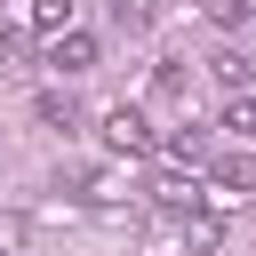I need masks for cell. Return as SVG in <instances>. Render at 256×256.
I'll list each match as a JSON object with an SVG mask.
<instances>
[{
	"label": "cell",
	"instance_id": "12",
	"mask_svg": "<svg viewBox=\"0 0 256 256\" xmlns=\"http://www.w3.org/2000/svg\"><path fill=\"white\" fill-rule=\"evenodd\" d=\"M0 256H8V248H0Z\"/></svg>",
	"mask_w": 256,
	"mask_h": 256
},
{
	"label": "cell",
	"instance_id": "5",
	"mask_svg": "<svg viewBox=\"0 0 256 256\" xmlns=\"http://www.w3.org/2000/svg\"><path fill=\"white\" fill-rule=\"evenodd\" d=\"M184 248H200V256H216V248H224V216H216V208H200V216H184Z\"/></svg>",
	"mask_w": 256,
	"mask_h": 256
},
{
	"label": "cell",
	"instance_id": "1",
	"mask_svg": "<svg viewBox=\"0 0 256 256\" xmlns=\"http://www.w3.org/2000/svg\"><path fill=\"white\" fill-rule=\"evenodd\" d=\"M96 136H104V152H128V160H144V152H152V120H144L136 104H112V112L96 120Z\"/></svg>",
	"mask_w": 256,
	"mask_h": 256
},
{
	"label": "cell",
	"instance_id": "2",
	"mask_svg": "<svg viewBox=\"0 0 256 256\" xmlns=\"http://www.w3.org/2000/svg\"><path fill=\"white\" fill-rule=\"evenodd\" d=\"M88 64H96V40H88V32L48 40V72H64V80H72V72H88Z\"/></svg>",
	"mask_w": 256,
	"mask_h": 256
},
{
	"label": "cell",
	"instance_id": "3",
	"mask_svg": "<svg viewBox=\"0 0 256 256\" xmlns=\"http://www.w3.org/2000/svg\"><path fill=\"white\" fill-rule=\"evenodd\" d=\"M152 200L176 208V216H200V176H176V168H168V176L152 184Z\"/></svg>",
	"mask_w": 256,
	"mask_h": 256
},
{
	"label": "cell",
	"instance_id": "9",
	"mask_svg": "<svg viewBox=\"0 0 256 256\" xmlns=\"http://www.w3.org/2000/svg\"><path fill=\"white\" fill-rule=\"evenodd\" d=\"M40 120H48V128H72L80 112H72V96H56V88H40Z\"/></svg>",
	"mask_w": 256,
	"mask_h": 256
},
{
	"label": "cell",
	"instance_id": "8",
	"mask_svg": "<svg viewBox=\"0 0 256 256\" xmlns=\"http://www.w3.org/2000/svg\"><path fill=\"white\" fill-rule=\"evenodd\" d=\"M208 72H216L224 88H248V56H240V48H216V56H208Z\"/></svg>",
	"mask_w": 256,
	"mask_h": 256
},
{
	"label": "cell",
	"instance_id": "6",
	"mask_svg": "<svg viewBox=\"0 0 256 256\" xmlns=\"http://www.w3.org/2000/svg\"><path fill=\"white\" fill-rule=\"evenodd\" d=\"M216 184H224V192H248V184H256V152H232V160H216Z\"/></svg>",
	"mask_w": 256,
	"mask_h": 256
},
{
	"label": "cell",
	"instance_id": "10",
	"mask_svg": "<svg viewBox=\"0 0 256 256\" xmlns=\"http://www.w3.org/2000/svg\"><path fill=\"white\" fill-rule=\"evenodd\" d=\"M112 16H120V24L136 32V24H152V0H112Z\"/></svg>",
	"mask_w": 256,
	"mask_h": 256
},
{
	"label": "cell",
	"instance_id": "11",
	"mask_svg": "<svg viewBox=\"0 0 256 256\" xmlns=\"http://www.w3.org/2000/svg\"><path fill=\"white\" fill-rule=\"evenodd\" d=\"M200 16H216V24H240V16H248V0H200Z\"/></svg>",
	"mask_w": 256,
	"mask_h": 256
},
{
	"label": "cell",
	"instance_id": "4",
	"mask_svg": "<svg viewBox=\"0 0 256 256\" xmlns=\"http://www.w3.org/2000/svg\"><path fill=\"white\" fill-rule=\"evenodd\" d=\"M24 24H32V32H48V40L80 32V24H72V0H24Z\"/></svg>",
	"mask_w": 256,
	"mask_h": 256
},
{
	"label": "cell",
	"instance_id": "7",
	"mask_svg": "<svg viewBox=\"0 0 256 256\" xmlns=\"http://www.w3.org/2000/svg\"><path fill=\"white\" fill-rule=\"evenodd\" d=\"M224 136L256 144V96H232V104H224Z\"/></svg>",
	"mask_w": 256,
	"mask_h": 256
}]
</instances>
